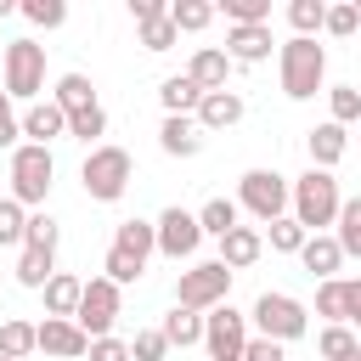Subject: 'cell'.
<instances>
[{
    "mask_svg": "<svg viewBox=\"0 0 361 361\" xmlns=\"http://www.w3.org/2000/svg\"><path fill=\"white\" fill-rule=\"evenodd\" d=\"M51 276H56V254H39V248H23V254H17V282H23V288L45 293Z\"/></svg>",
    "mask_w": 361,
    "mask_h": 361,
    "instance_id": "30",
    "label": "cell"
},
{
    "mask_svg": "<svg viewBox=\"0 0 361 361\" xmlns=\"http://www.w3.org/2000/svg\"><path fill=\"white\" fill-rule=\"evenodd\" d=\"M0 90L11 96V102H39V90H45V45H34L28 34L23 39H11L6 51H0Z\"/></svg>",
    "mask_w": 361,
    "mask_h": 361,
    "instance_id": "5",
    "label": "cell"
},
{
    "mask_svg": "<svg viewBox=\"0 0 361 361\" xmlns=\"http://www.w3.org/2000/svg\"><path fill=\"white\" fill-rule=\"evenodd\" d=\"M17 11H23L34 28H62V23H68V6H62V0H23Z\"/></svg>",
    "mask_w": 361,
    "mask_h": 361,
    "instance_id": "39",
    "label": "cell"
},
{
    "mask_svg": "<svg viewBox=\"0 0 361 361\" xmlns=\"http://www.w3.org/2000/svg\"><path fill=\"white\" fill-rule=\"evenodd\" d=\"M130 17H135V28H147V23L169 17V6H164V0H130Z\"/></svg>",
    "mask_w": 361,
    "mask_h": 361,
    "instance_id": "46",
    "label": "cell"
},
{
    "mask_svg": "<svg viewBox=\"0 0 361 361\" xmlns=\"http://www.w3.org/2000/svg\"><path fill=\"white\" fill-rule=\"evenodd\" d=\"M90 361H130V344L113 338V333L107 338H90Z\"/></svg>",
    "mask_w": 361,
    "mask_h": 361,
    "instance_id": "45",
    "label": "cell"
},
{
    "mask_svg": "<svg viewBox=\"0 0 361 361\" xmlns=\"http://www.w3.org/2000/svg\"><path fill=\"white\" fill-rule=\"evenodd\" d=\"M355 361H361V355H355Z\"/></svg>",
    "mask_w": 361,
    "mask_h": 361,
    "instance_id": "52",
    "label": "cell"
},
{
    "mask_svg": "<svg viewBox=\"0 0 361 361\" xmlns=\"http://www.w3.org/2000/svg\"><path fill=\"white\" fill-rule=\"evenodd\" d=\"M118 310H124V288H118V282H107V276H90L73 322H79V333H85V338H107V333H113V322H118Z\"/></svg>",
    "mask_w": 361,
    "mask_h": 361,
    "instance_id": "9",
    "label": "cell"
},
{
    "mask_svg": "<svg viewBox=\"0 0 361 361\" xmlns=\"http://www.w3.org/2000/svg\"><path fill=\"white\" fill-rule=\"evenodd\" d=\"M350 293H355V276H333V282H316V316L333 327L350 316Z\"/></svg>",
    "mask_w": 361,
    "mask_h": 361,
    "instance_id": "25",
    "label": "cell"
},
{
    "mask_svg": "<svg viewBox=\"0 0 361 361\" xmlns=\"http://www.w3.org/2000/svg\"><path fill=\"white\" fill-rule=\"evenodd\" d=\"M56 237H62V231H56V220H51L45 209H34V214H28V237H23V248H39V254H56Z\"/></svg>",
    "mask_w": 361,
    "mask_h": 361,
    "instance_id": "38",
    "label": "cell"
},
{
    "mask_svg": "<svg viewBox=\"0 0 361 361\" xmlns=\"http://www.w3.org/2000/svg\"><path fill=\"white\" fill-rule=\"evenodd\" d=\"M271 23H254V28H226V56L231 62H243V68H254V62H265L271 56Z\"/></svg>",
    "mask_w": 361,
    "mask_h": 361,
    "instance_id": "17",
    "label": "cell"
},
{
    "mask_svg": "<svg viewBox=\"0 0 361 361\" xmlns=\"http://www.w3.org/2000/svg\"><path fill=\"white\" fill-rule=\"evenodd\" d=\"M107 248H118L124 259L147 265V259L158 254V226H152V220H118V226H113V243H107Z\"/></svg>",
    "mask_w": 361,
    "mask_h": 361,
    "instance_id": "15",
    "label": "cell"
},
{
    "mask_svg": "<svg viewBox=\"0 0 361 361\" xmlns=\"http://www.w3.org/2000/svg\"><path fill=\"white\" fill-rule=\"evenodd\" d=\"M305 152H310V169H333V164L350 152V130L327 118V124H316V130L305 135Z\"/></svg>",
    "mask_w": 361,
    "mask_h": 361,
    "instance_id": "18",
    "label": "cell"
},
{
    "mask_svg": "<svg viewBox=\"0 0 361 361\" xmlns=\"http://www.w3.org/2000/svg\"><path fill=\"white\" fill-rule=\"evenodd\" d=\"M0 147H11V152L23 147V118L11 113V96L6 90H0Z\"/></svg>",
    "mask_w": 361,
    "mask_h": 361,
    "instance_id": "43",
    "label": "cell"
},
{
    "mask_svg": "<svg viewBox=\"0 0 361 361\" xmlns=\"http://www.w3.org/2000/svg\"><path fill=\"white\" fill-rule=\"evenodd\" d=\"M158 102H164V118H192V113L203 107V90H197L186 73H169V79L158 85Z\"/></svg>",
    "mask_w": 361,
    "mask_h": 361,
    "instance_id": "22",
    "label": "cell"
},
{
    "mask_svg": "<svg viewBox=\"0 0 361 361\" xmlns=\"http://www.w3.org/2000/svg\"><path fill=\"white\" fill-rule=\"evenodd\" d=\"M231 276L237 271H226L220 259H197L192 271H180V282H175V305H186V310H214V305H226V293H231Z\"/></svg>",
    "mask_w": 361,
    "mask_h": 361,
    "instance_id": "8",
    "label": "cell"
},
{
    "mask_svg": "<svg viewBox=\"0 0 361 361\" xmlns=\"http://www.w3.org/2000/svg\"><path fill=\"white\" fill-rule=\"evenodd\" d=\"M51 180H56V158H51V147L23 141V147L11 152V197H17L23 209H39V203L51 197Z\"/></svg>",
    "mask_w": 361,
    "mask_h": 361,
    "instance_id": "7",
    "label": "cell"
},
{
    "mask_svg": "<svg viewBox=\"0 0 361 361\" xmlns=\"http://www.w3.org/2000/svg\"><path fill=\"white\" fill-rule=\"evenodd\" d=\"M79 299H85V276H73V271H56L51 282H45V316H79Z\"/></svg>",
    "mask_w": 361,
    "mask_h": 361,
    "instance_id": "23",
    "label": "cell"
},
{
    "mask_svg": "<svg viewBox=\"0 0 361 361\" xmlns=\"http://www.w3.org/2000/svg\"><path fill=\"white\" fill-rule=\"evenodd\" d=\"M51 102H56L62 113H85V107H96V85H90L85 73H62L56 90H51Z\"/></svg>",
    "mask_w": 361,
    "mask_h": 361,
    "instance_id": "28",
    "label": "cell"
},
{
    "mask_svg": "<svg viewBox=\"0 0 361 361\" xmlns=\"http://www.w3.org/2000/svg\"><path fill=\"white\" fill-rule=\"evenodd\" d=\"M34 350H39V322L6 316V322H0V355H6V361H28Z\"/></svg>",
    "mask_w": 361,
    "mask_h": 361,
    "instance_id": "24",
    "label": "cell"
},
{
    "mask_svg": "<svg viewBox=\"0 0 361 361\" xmlns=\"http://www.w3.org/2000/svg\"><path fill=\"white\" fill-rule=\"evenodd\" d=\"M158 147L169 158H197L203 152V124L197 118H164L158 124Z\"/></svg>",
    "mask_w": 361,
    "mask_h": 361,
    "instance_id": "21",
    "label": "cell"
},
{
    "mask_svg": "<svg viewBox=\"0 0 361 361\" xmlns=\"http://www.w3.org/2000/svg\"><path fill=\"white\" fill-rule=\"evenodd\" d=\"M130 180H135V158H130L124 147H113V141L90 147L85 164H79V186H85L90 203H118V197L130 192Z\"/></svg>",
    "mask_w": 361,
    "mask_h": 361,
    "instance_id": "2",
    "label": "cell"
},
{
    "mask_svg": "<svg viewBox=\"0 0 361 361\" xmlns=\"http://www.w3.org/2000/svg\"><path fill=\"white\" fill-rule=\"evenodd\" d=\"M243 361H288V355H282L276 338H259V333H254V338L243 344Z\"/></svg>",
    "mask_w": 361,
    "mask_h": 361,
    "instance_id": "44",
    "label": "cell"
},
{
    "mask_svg": "<svg viewBox=\"0 0 361 361\" xmlns=\"http://www.w3.org/2000/svg\"><path fill=\"white\" fill-rule=\"evenodd\" d=\"M316 350H322L327 361H350V355L361 350V338H355V327H344V322H333V327H322V338H316Z\"/></svg>",
    "mask_w": 361,
    "mask_h": 361,
    "instance_id": "34",
    "label": "cell"
},
{
    "mask_svg": "<svg viewBox=\"0 0 361 361\" xmlns=\"http://www.w3.org/2000/svg\"><path fill=\"white\" fill-rule=\"evenodd\" d=\"M11 11H17V6H11V0H0V17H11Z\"/></svg>",
    "mask_w": 361,
    "mask_h": 361,
    "instance_id": "48",
    "label": "cell"
},
{
    "mask_svg": "<svg viewBox=\"0 0 361 361\" xmlns=\"http://www.w3.org/2000/svg\"><path fill=\"white\" fill-rule=\"evenodd\" d=\"M237 197H209L203 209H197V226H203V237H226V231H237Z\"/></svg>",
    "mask_w": 361,
    "mask_h": 361,
    "instance_id": "29",
    "label": "cell"
},
{
    "mask_svg": "<svg viewBox=\"0 0 361 361\" xmlns=\"http://www.w3.org/2000/svg\"><path fill=\"white\" fill-rule=\"evenodd\" d=\"M0 361H6V355H0Z\"/></svg>",
    "mask_w": 361,
    "mask_h": 361,
    "instance_id": "53",
    "label": "cell"
},
{
    "mask_svg": "<svg viewBox=\"0 0 361 361\" xmlns=\"http://www.w3.org/2000/svg\"><path fill=\"white\" fill-rule=\"evenodd\" d=\"M214 17H220L214 0H169V23H175V34H203Z\"/></svg>",
    "mask_w": 361,
    "mask_h": 361,
    "instance_id": "27",
    "label": "cell"
},
{
    "mask_svg": "<svg viewBox=\"0 0 361 361\" xmlns=\"http://www.w3.org/2000/svg\"><path fill=\"white\" fill-rule=\"evenodd\" d=\"M333 237H338L344 259H361V197H344V209H338V226H333Z\"/></svg>",
    "mask_w": 361,
    "mask_h": 361,
    "instance_id": "32",
    "label": "cell"
},
{
    "mask_svg": "<svg viewBox=\"0 0 361 361\" xmlns=\"http://www.w3.org/2000/svg\"><path fill=\"white\" fill-rule=\"evenodd\" d=\"M344 327H355V338H361V276H355V293H350V316H344Z\"/></svg>",
    "mask_w": 361,
    "mask_h": 361,
    "instance_id": "47",
    "label": "cell"
},
{
    "mask_svg": "<svg viewBox=\"0 0 361 361\" xmlns=\"http://www.w3.org/2000/svg\"><path fill=\"white\" fill-rule=\"evenodd\" d=\"M248 322H254V333H259V338H276V344H293V338H305V333H310V310H305L293 293H271V288L254 299Z\"/></svg>",
    "mask_w": 361,
    "mask_h": 361,
    "instance_id": "6",
    "label": "cell"
},
{
    "mask_svg": "<svg viewBox=\"0 0 361 361\" xmlns=\"http://www.w3.org/2000/svg\"><path fill=\"white\" fill-rule=\"evenodd\" d=\"M322 23H327V0H288V28L299 39H316Z\"/></svg>",
    "mask_w": 361,
    "mask_h": 361,
    "instance_id": "31",
    "label": "cell"
},
{
    "mask_svg": "<svg viewBox=\"0 0 361 361\" xmlns=\"http://www.w3.org/2000/svg\"><path fill=\"white\" fill-rule=\"evenodd\" d=\"M361 28V11H355V0H344V6H327V23H322V34H333V39H350Z\"/></svg>",
    "mask_w": 361,
    "mask_h": 361,
    "instance_id": "41",
    "label": "cell"
},
{
    "mask_svg": "<svg viewBox=\"0 0 361 361\" xmlns=\"http://www.w3.org/2000/svg\"><path fill=\"white\" fill-rule=\"evenodd\" d=\"M152 226H158V254H164V259H192V254H197V243H203L197 214H192V209H180V203H175V209H164Z\"/></svg>",
    "mask_w": 361,
    "mask_h": 361,
    "instance_id": "11",
    "label": "cell"
},
{
    "mask_svg": "<svg viewBox=\"0 0 361 361\" xmlns=\"http://www.w3.org/2000/svg\"><path fill=\"white\" fill-rule=\"evenodd\" d=\"M237 209H248L259 226L293 214V180L282 169H243L237 175Z\"/></svg>",
    "mask_w": 361,
    "mask_h": 361,
    "instance_id": "4",
    "label": "cell"
},
{
    "mask_svg": "<svg viewBox=\"0 0 361 361\" xmlns=\"http://www.w3.org/2000/svg\"><path fill=\"white\" fill-rule=\"evenodd\" d=\"M23 135H28L34 147H51V141H62V135H68V113L45 96V102L23 107Z\"/></svg>",
    "mask_w": 361,
    "mask_h": 361,
    "instance_id": "14",
    "label": "cell"
},
{
    "mask_svg": "<svg viewBox=\"0 0 361 361\" xmlns=\"http://www.w3.org/2000/svg\"><path fill=\"white\" fill-rule=\"evenodd\" d=\"M231 361H243V355H231Z\"/></svg>",
    "mask_w": 361,
    "mask_h": 361,
    "instance_id": "51",
    "label": "cell"
},
{
    "mask_svg": "<svg viewBox=\"0 0 361 361\" xmlns=\"http://www.w3.org/2000/svg\"><path fill=\"white\" fill-rule=\"evenodd\" d=\"M164 355H169L164 327H141V333L130 338V361H164Z\"/></svg>",
    "mask_w": 361,
    "mask_h": 361,
    "instance_id": "40",
    "label": "cell"
},
{
    "mask_svg": "<svg viewBox=\"0 0 361 361\" xmlns=\"http://www.w3.org/2000/svg\"><path fill=\"white\" fill-rule=\"evenodd\" d=\"M231 56H226V45H197L192 51V62H186V79L203 90V96H214V90H226V79H231Z\"/></svg>",
    "mask_w": 361,
    "mask_h": 361,
    "instance_id": "12",
    "label": "cell"
},
{
    "mask_svg": "<svg viewBox=\"0 0 361 361\" xmlns=\"http://www.w3.org/2000/svg\"><path fill=\"white\" fill-rule=\"evenodd\" d=\"M327 113H333V124H361V90L355 85H333L327 90Z\"/></svg>",
    "mask_w": 361,
    "mask_h": 361,
    "instance_id": "37",
    "label": "cell"
},
{
    "mask_svg": "<svg viewBox=\"0 0 361 361\" xmlns=\"http://www.w3.org/2000/svg\"><path fill=\"white\" fill-rule=\"evenodd\" d=\"M259 254H265V231H254V226H237V231L220 237V265L226 271H248Z\"/></svg>",
    "mask_w": 361,
    "mask_h": 361,
    "instance_id": "20",
    "label": "cell"
},
{
    "mask_svg": "<svg viewBox=\"0 0 361 361\" xmlns=\"http://www.w3.org/2000/svg\"><path fill=\"white\" fill-rule=\"evenodd\" d=\"M299 265H305L316 282H333V276H338V265H344V248H338V237H333V231H316V237H305V248H299Z\"/></svg>",
    "mask_w": 361,
    "mask_h": 361,
    "instance_id": "16",
    "label": "cell"
},
{
    "mask_svg": "<svg viewBox=\"0 0 361 361\" xmlns=\"http://www.w3.org/2000/svg\"><path fill=\"white\" fill-rule=\"evenodd\" d=\"M355 11H361V0H355Z\"/></svg>",
    "mask_w": 361,
    "mask_h": 361,
    "instance_id": "49",
    "label": "cell"
},
{
    "mask_svg": "<svg viewBox=\"0 0 361 361\" xmlns=\"http://www.w3.org/2000/svg\"><path fill=\"white\" fill-rule=\"evenodd\" d=\"M305 237H310V231H305L293 214H282V220H271V226H265V243H271L276 254H299V248H305Z\"/></svg>",
    "mask_w": 361,
    "mask_h": 361,
    "instance_id": "36",
    "label": "cell"
},
{
    "mask_svg": "<svg viewBox=\"0 0 361 361\" xmlns=\"http://www.w3.org/2000/svg\"><path fill=\"white\" fill-rule=\"evenodd\" d=\"M28 237V209L17 197H0V248H23Z\"/></svg>",
    "mask_w": 361,
    "mask_h": 361,
    "instance_id": "35",
    "label": "cell"
},
{
    "mask_svg": "<svg viewBox=\"0 0 361 361\" xmlns=\"http://www.w3.org/2000/svg\"><path fill=\"white\" fill-rule=\"evenodd\" d=\"M175 39H180V34H175V23H169V17H158V23H147V28H141V51H152V56H158V51H169Z\"/></svg>",
    "mask_w": 361,
    "mask_h": 361,
    "instance_id": "42",
    "label": "cell"
},
{
    "mask_svg": "<svg viewBox=\"0 0 361 361\" xmlns=\"http://www.w3.org/2000/svg\"><path fill=\"white\" fill-rule=\"evenodd\" d=\"M338 209H344V192H338V175L333 169H305L293 180V220L316 237L327 226H338Z\"/></svg>",
    "mask_w": 361,
    "mask_h": 361,
    "instance_id": "3",
    "label": "cell"
},
{
    "mask_svg": "<svg viewBox=\"0 0 361 361\" xmlns=\"http://www.w3.org/2000/svg\"><path fill=\"white\" fill-rule=\"evenodd\" d=\"M164 338H169V350H192V344H203V310H186V305H175L164 322Z\"/></svg>",
    "mask_w": 361,
    "mask_h": 361,
    "instance_id": "26",
    "label": "cell"
},
{
    "mask_svg": "<svg viewBox=\"0 0 361 361\" xmlns=\"http://www.w3.org/2000/svg\"><path fill=\"white\" fill-rule=\"evenodd\" d=\"M243 113H248V102H243L237 90H214V96H203V107H197L192 118H197L203 135H209V130H231V124H243Z\"/></svg>",
    "mask_w": 361,
    "mask_h": 361,
    "instance_id": "19",
    "label": "cell"
},
{
    "mask_svg": "<svg viewBox=\"0 0 361 361\" xmlns=\"http://www.w3.org/2000/svg\"><path fill=\"white\" fill-rule=\"evenodd\" d=\"M248 338H254V333H248V316H243V310L214 305V310L203 316V350H209V361H231V355H243Z\"/></svg>",
    "mask_w": 361,
    "mask_h": 361,
    "instance_id": "10",
    "label": "cell"
},
{
    "mask_svg": "<svg viewBox=\"0 0 361 361\" xmlns=\"http://www.w3.org/2000/svg\"><path fill=\"white\" fill-rule=\"evenodd\" d=\"M276 73H282V96L288 102H310L327 85V51L316 39H282L276 45Z\"/></svg>",
    "mask_w": 361,
    "mask_h": 361,
    "instance_id": "1",
    "label": "cell"
},
{
    "mask_svg": "<svg viewBox=\"0 0 361 361\" xmlns=\"http://www.w3.org/2000/svg\"><path fill=\"white\" fill-rule=\"evenodd\" d=\"M39 350L56 355V361H79V355H90V338L79 333V322H68V316H45V322H39Z\"/></svg>",
    "mask_w": 361,
    "mask_h": 361,
    "instance_id": "13",
    "label": "cell"
},
{
    "mask_svg": "<svg viewBox=\"0 0 361 361\" xmlns=\"http://www.w3.org/2000/svg\"><path fill=\"white\" fill-rule=\"evenodd\" d=\"M355 355H361V350H355ZM355 355H350V361H355Z\"/></svg>",
    "mask_w": 361,
    "mask_h": 361,
    "instance_id": "50",
    "label": "cell"
},
{
    "mask_svg": "<svg viewBox=\"0 0 361 361\" xmlns=\"http://www.w3.org/2000/svg\"><path fill=\"white\" fill-rule=\"evenodd\" d=\"M68 135L85 141V147H102V135H107V107L96 102V107H85V113H68Z\"/></svg>",
    "mask_w": 361,
    "mask_h": 361,
    "instance_id": "33",
    "label": "cell"
}]
</instances>
